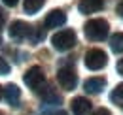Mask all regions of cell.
<instances>
[{"instance_id": "cell-1", "label": "cell", "mask_w": 123, "mask_h": 115, "mask_svg": "<svg viewBox=\"0 0 123 115\" xmlns=\"http://www.w3.org/2000/svg\"><path fill=\"white\" fill-rule=\"evenodd\" d=\"M108 29H110V25L106 19H91L85 23L83 32L91 42H100L108 36Z\"/></svg>"}, {"instance_id": "cell-2", "label": "cell", "mask_w": 123, "mask_h": 115, "mask_svg": "<svg viewBox=\"0 0 123 115\" xmlns=\"http://www.w3.org/2000/svg\"><path fill=\"white\" fill-rule=\"evenodd\" d=\"M51 45H53L57 51H68V49H72V47L76 45V32L72 29L59 30L57 34H53Z\"/></svg>"}, {"instance_id": "cell-3", "label": "cell", "mask_w": 123, "mask_h": 115, "mask_svg": "<svg viewBox=\"0 0 123 115\" xmlns=\"http://www.w3.org/2000/svg\"><path fill=\"white\" fill-rule=\"evenodd\" d=\"M23 81L27 83V85L34 89V91H40L42 85L46 83V75H44V70L40 68V66H32L27 70V74L23 75Z\"/></svg>"}, {"instance_id": "cell-4", "label": "cell", "mask_w": 123, "mask_h": 115, "mask_svg": "<svg viewBox=\"0 0 123 115\" xmlns=\"http://www.w3.org/2000/svg\"><path fill=\"white\" fill-rule=\"evenodd\" d=\"M106 62H108V57L100 49H89L85 53V66L89 70H100V68L106 66Z\"/></svg>"}, {"instance_id": "cell-5", "label": "cell", "mask_w": 123, "mask_h": 115, "mask_svg": "<svg viewBox=\"0 0 123 115\" xmlns=\"http://www.w3.org/2000/svg\"><path fill=\"white\" fill-rule=\"evenodd\" d=\"M57 81H59V85L64 91H72L78 85V75L72 68H64L62 66V68H59V72H57Z\"/></svg>"}, {"instance_id": "cell-6", "label": "cell", "mask_w": 123, "mask_h": 115, "mask_svg": "<svg viewBox=\"0 0 123 115\" xmlns=\"http://www.w3.org/2000/svg\"><path fill=\"white\" fill-rule=\"evenodd\" d=\"M10 38L12 40H23V38H29V32H31V25H27L25 21H13L10 25Z\"/></svg>"}, {"instance_id": "cell-7", "label": "cell", "mask_w": 123, "mask_h": 115, "mask_svg": "<svg viewBox=\"0 0 123 115\" xmlns=\"http://www.w3.org/2000/svg\"><path fill=\"white\" fill-rule=\"evenodd\" d=\"M44 23H46L47 29H59V27H62V25L66 23V15L62 13L61 10H53V12L47 13Z\"/></svg>"}, {"instance_id": "cell-8", "label": "cell", "mask_w": 123, "mask_h": 115, "mask_svg": "<svg viewBox=\"0 0 123 115\" xmlns=\"http://www.w3.org/2000/svg\"><path fill=\"white\" fill-rule=\"evenodd\" d=\"M104 6V0H80L78 4V10L80 13H95V12H100Z\"/></svg>"}, {"instance_id": "cell-9", "label": "cell", "mask_w": 123, "mask_h": 115, "mask_svg": "<svg viewBox=\"0 0 123 115\" xmlns=\"http://www.w3.org/2000/svg\"><path fill=\"white\" fill-rule=\"evenodd\" d=\"M70 106H72V113L74 115H89V111H91V102L87 98H83V96H76Z\"/></svg>"}, {"instance_id": "cell-10", "label": "cell", "mask_w": 123, "mask_h": 115, "mask_svg": "<svg viewBox=\"0 0 123 115\" xmlns=\"http://www.w3.org/2000/svg\"><path fill=\"white\" fill-rule=\"evenodd\" d=\"M104 87H106V79H104V77H89V79H85V83H83V89H85L87 92H91V94H98Z\"/></svg>"}, {"instance_id": "cell-11", "label": "cell", "mask_w": 123, "mask_h": 115, "mask_svg": "<svg viewBox=\"0 0 123 115\" xmlns=\"http://www.w3.org/2000/svg\"><path fill=\"white\" fill-rule=\"evenodd\" d=\"M2 94H4V98L8 100V104H12V106H17V102L21 98V91H19V87L13 85V83L6 85V89L2 91Z\"/></svg>"}, {"instance_id": "cell-12", "label": "cell", "mask_w": 123, "mask_h": 115, "mask_svg": "<svg viewBox=\"0 0 123 115\" xmlns=\"http://www.w3.org/2000/svg\"><path fill=\"white\" fill-rule=\"evenodd\" d=\"M44 2L46 0H25L23 2V10H25V13H36L38 10H42V6H44Z\"/></svg>"}, {"instance_id": "cell-13", "label": "cell", "mask_w": 123, "mask_h": 115, "mask_svg": "<svg viewBox=\"0 0 123 115\" xmlns=\"http://www.w3.org/2000/svg\"><path fill=\"white\" fill-rule=\"evenodd\" d=\"M110 47L114 53H123V32H116L110 38Z\"/></svg>"}, {"instance_id": "cell-14", "label": "cell", "mask_w": 123, "mask_h": 115, "mask_svg": "<svg viewBox=\"0 0 123 115\" xmlns=\"http://www.w3.org/2000/svg\"><path fill=\"white\" fill-rule=\"evenodd\" d=\"M44 36H46V30L40 29V27H31V32H29V38H31L32 43H38L44 40Z\"/></svg>"}, {"instance_id": "cell-15", "label": "cell", "mask_w": 123, "mask_h": 115, "mask_svg": "<svg viewBox=\"0 0 123 115\" xmlns=\"http://www.w3.org/2000/svg\"><path fill=\"white\" fill-rule=\"evenodd\" d=\"M110 100L114 102V104H119V106L123 108V83H119V85H117L114 91H112V94H110Z\"/></svg>"}, {"instance_id": "cell-16", "label": "cell", "mask_w": 123, "mask_h": 115, "mask_svg": "<svg viewBox=\"0 0 123 115\" xmlns=\"http://www.w3.org/2000/svg\"><path fill=\"white\" fill-rule=\"evenodd\" d=\"M8 72H10V64L4 58H0V75H6Z\"/></svg>"}, {"instance_id": "cell-17", "label": "cell", "mask_w": 123, "mask_h": 115, "mask_svg": "<svg viewBox=\"0 0 123 115\" xmlns=\"http://www.w3.org/2000/svg\"><path fill=\"white\" fill-rule=\"evenodd\" d=\"M93 115H112V113H110V109H106V108H98Z\"/></svg>"}, {"instance_id": "cell-18", "label": "cell", "mask_w": 123, "mask_h": 115, "mask_svg": "<svg viewBox=\"0 0 123 115\" xmlns=\"http://www.w3.org/2000/svg\"><path fill=\"white\" fill-rule=\"evenodd\" d=\"M4 23H6V13H4V10L0 8V29L4 27Z\"/></svg>"}, {"instance_id": "cell-19", "label": "cell", "mask_w": 123, "mask_h": 115, "mask_svg": "<svg viewBox=\"0 0 123 115\" xmlns=\"http://www.w3.org/2000/svg\"><path fill=\"white\" fill-rule=\"evenodd\" d=\"M2 2H4L6 6H10V8H13V6H17V2H19V0H2Z\"/></svg>"}, {"instance_id": "cell-20", "label": "cell", "mask_w": 123, "mask_h": 115, "mask_svg": "<svg viewBox=\"0 0 123 115\" xmlns=\"http://www.w3.org/2000/svg\"><path fill=\"white\" fill-rule=\"evenodd\" d=\"M116 12H117V15H119V17H123V2H119V4H117Z\"/></svg>"}, {"instance_id": "cell-21", "label": "cell", "mask_w": 123, "mask_h": 115, "mask_svg": "<svg viewBox=\"0 0 123 115\" xmlns=\"http://www.w3.org/2000/svg\"><path fill=\"white\" fill-rule=\"evenodd\" d=\"M117 72L123 75V58H119V62H117Z\"/></svg>"}, {"instance_id": "cell-22", "label": "cell", "mask_w": 123, "mask_h": 115, "mask_svg": "<svg viewBox=\"0 0 123 115\" xmlns=\"http://www.w3.org/2000/svg\"><path fill=\"white\" fill-rule=\"evenodd\" d=\"M53 115H68V113H66V111H55Z\"/></svg>"}, {"instance_id": "cell-23", "label": "cell", "mask_w": 123, "mask_h": 115, "mask_svg": "<svg viewBox=\"0 0 123 115\" xmlns=\"http://www.w3.org/2000/svg\"><path fill=\"white\" fill-rule=\"evenodd\" d=\"M0 98H2V87H0Z\"/></svg>"}, {"instance_id": "cell-24", "label": "cell", "mask_w": 123, "mask_h": 115, "mask_svg": "<svg viewBox=\"0 0 123 115\" xmlns=\"http://www.w3.org/2000/svg\"><path fill=\"white\" fill-rule=\"evenodd\" d=\"M0 115H6V113H2V111H0Z\"/></svg>"}]
</instances>
